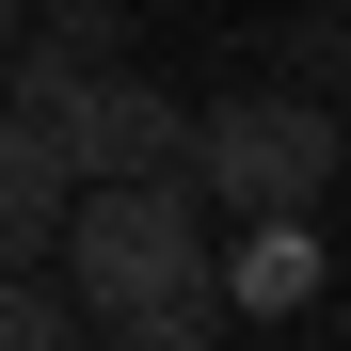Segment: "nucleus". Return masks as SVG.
I'll list each match as a JSON object with an SVG mask.
<instances>
[{
    "label": "nucleus",
    "mask_w": 351,
    "mask_h": 351,
    "mask_svg": "<svg viewBox=\"0 0 351 351\" xmlns=\"http://www.w3.org/2000/svg\"><path fill=\"white\" fill-rule=\"evenodd\" d=\"M287 80H304V96H319V80H351V32H335V16H304V32H287Z\"/></svg>",
    "instance_id": "obj_7"
},
{
    "label": "nucleus",
    "mask_w": 351,
    "mask_h": 351,
    "mask_svg": "<svg viewBox=\"0 0 351 351\" xmlns=\"http://www.w3.org/2000/svg\"><path fill=\"white\" fill-rule=\"evenodd\" d=\"M64 335H80V304H64V287L0 271V351H64Z\"/></svg>",
    "instance_id": "obj_6"
},
{
    "label": "nucleus",
    "mask_w": 351,
    "mask_h": 351,
    "mask_svg": "<svg viewBox=\"0 0 351 351\" xmlns=\"http://www.w3.org/2000/svg\"><path fill=\"white\" fill-rule=\"evenodd\" d=\"M48 144H64V176H160V160H192V112H176L144 64H96L64 112H48Z\"/></svg>",
    "instance_id": "obj_3"
},
{
    "label": "nucleus",
    "mask_w": 351,
    "mask_h": 351,
    "mask_svg": "<svg viewBox=\"0 0 351 351\" xmlns=\"http://www.w3.org/2000/svg\"><path fill=\"white\" fill-rule=\"evenodd\" d=\"M48 271H64L80 335H144V351L223 335V287H208V192H192V160H160V176H80V192H64V240H48Z\"/></svg>",
    "instance_id": "obj_1"
},
{
    "label": "nucleus",
    "mask_w": 351,
    "mask_h": 351,
    "mask_svg": "<svg viewBox=\"0 0 351 351\" xmlns=\"http://www.w3.org/2000/svg\"><path fill=\"white\" fill-rule=\"evenodd\" d=\"M319 271H335V256H319V223H304V208H256L240 240L208 256L223 319H304V304H319Z\"/></svg>",
    "instance_id": "obj_4"
},
{
    "label": "nucleus",
    "mask_w": 351,
    "mask_h": 351,
    "mask_svg": "<svg viewBox=\"0 0 351 351\" xmlns=\"http://www.w3.org/2000/svg\"><path fill=\"white\" fill-rule=\"evenodd\" d=\"M335 176H351V128H335L304 80H256V96L192 112V192H208L223 223H256V208H319Z\"/></svg>",
    "instance_id": "obj_2"
},
{
    "label": "nucleus",
    "mask_w": 351,
    "mask_h": 351,
    "mask_svg": "<svg viewBox=\"0 0 351 351\" xmlns=\"http://www.w3.org/2000/svg\"><path fill=\"white\" fill-rule=\"evenodd\" d=\"M64 144L48 128H16V112H0V271H48V240H64Z\"/></svg>",
    "instance_id": "obj_5"
},
{
    "label": "nucleus",
    "mask_w": 351,
    "mask_h": 351,
    "mask_svg": "<svg viewBox=\"0 0 351 351\" xmlns=\"http://www.w3.org/2000/svg\"><path fill=\"white\" fill-rule=\"evenodd\" d=\"M335 128H351V112H335Z\"/></svg>",
    "instance_id": "obj_9"
},
{
    "label": "nucleus",
    "mask_w": 351,
    "mask_h": 351,
    "mask_svg": "<svg viewBox=\"0 0 351 351\" xmlns=\"http://www.w3.org/2000/svg\"><path fill=\"white\" fill-rule=\"evenodd\" d=\"M16 16H32V0H0V32H16Z\"/></svg>",
    "instance_id": "obj_8"
}]
</instances>
